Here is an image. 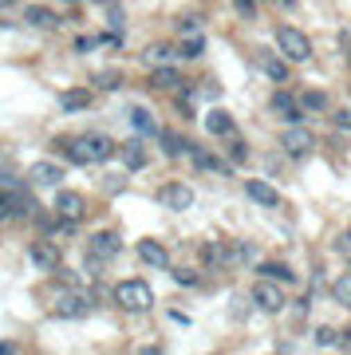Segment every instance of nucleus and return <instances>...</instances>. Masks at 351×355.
I'll return each mask as SVG.
<instances>
[{
	"instance_id": "3",
	"label": "nucleus",
	"mask_w": 351,
	"mask_h": 355,
	"mask_svg": "<svg viewBox=\"0 0 351 355\" xmlns=\"http://www.w3.org/2000/svg\"><path fill=\"white\" fill-rule=\"evenodd\" d=\"M276 51L289 64H304V60H312V40L300 28H276Z\"/></svg>"
},
{
	"instance_id": "39",
	"label": "nucleus",
	"mask_w": 351,
	"mask_h": 355,
	"mask_svg": "<svg viewBox=\"0 0 351 355\" xmlns=\"http://www.w3.org/2000/svg\"><path fill=\"white\" fill-rule=\"evenodd\" d=\"M103 44H107V48H123V36H119V32H103Z\"/></svg>"
},
{
	"instance_id": "25",
	"label": "nucleus",
	"mask_w": 351,
	"mask_h": 355,
	"mask_svg": "<svg viewBox=\"0 0 351 355\" xmlns=\"http://www.w3.org/2000/svg\"><path fill=\"white\" fill-rule=\"evenodd\" d=\"M130 123H135V130L142 135V139H146V135H154V139H158V130H162L151 119V111H142V107H135V111H130Z\"/></svg>"
},
{
	"instance_id": "37",
	"label": "nucleus",
	"mask_w": 351,
	"mask_h": 355,
	"mask_svg": "<svg viewBox=\"0 0 351 355\" xmlns=\"http://www.w3.org/2000/svg\"><path fill=\"white\" fill-rule=\"evenodd\" d=\"M103 44V36H79L76 40V51H95Z\"/></svg>"
},
{
	"instance_id": "7",
	"label": "nucleus",
	"mask_w": 351,
	"mask_h": 355,
	"mask_svg": "<svg viewBox=\"0 0 351 355\" xmlns=\"http://www.w3.org/2000/svg\"><path fill=\"white\" fill-rule=\"evenodd\" d=\"M28 257H32V265L44 268V272H55V268L63 265V253H60V245L48 241V237H40V241L28 245Z\"/></svg>"
},
{
	"instance_id": "2",
	"label": "nucleus",
	"mask_w": 351,
	"mask_h": 355,
	"mask_svg": "<svg viewBox=\"0 0 351 355\" xmlns=\"http://www.w3.org/2000/svg\"><path fill=\"white\" fill-rule=\"evenodd\" d=\"M114 304L119 308H126V312H146V308L154 304V292H151V284L146 280H119L114 284Z\"/></svg>"
},
{
	"instance_id": "16",
	"label": "nucleus",
	"mask_w": 351,
	"mask_h": 355,
	"mask_svg": "<svg viewBox=\"0 0 351 355\" xmlns=\"http://www.w3.org/2000/svg\"><path fill=\"white\" fill-rule=\"evenodd\" d=\"M257 64H261V71L268 79H273V83H284V79H289V60H284V55H273V51H257Z\"/></svg>"
},
{
	"instance_id": "11",
	"label": "nucleus",
	"mask_w": 351,
	"mask_h": 355,
	"mask_svg": "<svg viewBox=\"0 0 351 355\" xmlns=\"http://www.w3.org/2000/svg\"><path fill=\"white\" fill-rule=\"evenodd\" d=\"M135 253L142 265H151V268H170V253H166V245L162 241H154V237H142V241L135 245Z\"/></svg>"
},
{
	"instance_id": "14",
	"label": "nucleus",
	"mask_w": 351,
	"mask_h": 355,
	"mask_svg": "<svg viewBox=\"0 0 351 355\" xmlns=\"http://www.w3.org/2000/svg\"><path fill=\"white\" fill-rule=\"evenodd\" d=\"M28 182L32 186H63V166L60 162H32V170H28Z\"/></svg>"
},
{
	"instance_id": "42",
	"label": "nucleus",
	"mask_w": 351,
	"mask_h": 355,
	"mask_svg": "<svg viewBox=\"0 0 351 355\" xmlns=\"http://www.w3.org/2000/svg\"><path fill=\"white\" fill-rule=\"evenodd\" d=\"M280 8H300V4L296 0H280Z\"/></svg>"
},
{
	"instance_id": "26",
	"label": "nucleus",
	"mask_w": 351,
	"mask_h": 355,
	"mask_svg": "<svg viewBox=\"0 0 351 355\" xmlns=\"http://www.w3.org/2000/svg\"><path fill=\"white\" fill-rule=\"evenodd\" d=\"M332 300H336L339 308H348V312H351V272H343V277L332 280Z\"/></svg>"
},
{
	"instance_id": "28",
	"label": "nucleus",
	"mask_w": 351,
	"mask_h": 355,
	"mask_svg": "<svg viewBox=\"0 0 351 355\" xmlns=\"http://www.w3.org/2000/svg\"><path fill=\"white\" fill-rule=\"evenodd\" d=\"M273 111L296 119V114H300V103H296V95H289V91H276V95H273Z\"/></svg>"
},
{
	"instance_id": "34",
	"label": "nucleus",
	"mask_w": 351,
	"mask_h": 355,
	"mask_svg": "<svg viewBox=\"0 0 351 355\" xmlns=\"http://www.w3.org/2000/svg\"><path fill=\"white\" fill-rule=\"evenodd\" d=\"M233 257H237V265H249L252 257H257V249L249 241H233Z\"/></svg>"
},
{
	"instance_id": "18",
	"label": "nucleus",
	"mask_w": 351,
	"mask_h": 355,
	"mask_svg": "<svg viewBox=\"0 0 351 355\" xmlns=\"http://www.w3.org/2000/svg\"><path fill=\"white\" fill-rule=\"evenodd\" d=\"M91 103H95V91H91V87H67V91L60 95V107H63L67 114H76V111H87Z\"/></svg>"
},
{
	"instance_id": "27",
	"label": "nucleus",
	"mask_w": 351,
	"mask_h": 355,
	"mask_svg": "<svg viewBox=\"0 0 351 355\" xmlns=\"http://www.w3.org/2000/svg\"><path fill=\"white\" fill-rule=\"evenodd\" d=\"M300 111L327 114V95H324V91H304V95H300Z\"/></svg>"
},
{
	"instance_id": "5",
	"label": "nucleus",
	"mask_w": 351,
	"mask_h": 355,
	"mask_svg": "<svg viewBox=\"0 0 351 355\" xmlns=\"http://www.w3.org/2000/svg\"><path fill=\"white\" fill-rule=\"evenodd\" d=\"M280 150L300 162V158H308L316 150V135L308 127H284L280 130Z\"/></svg>"
},
{
	"instance_id": "33",
	"label": "nucleus",
	"mask_w": 351,
	"mask_h": 355,
	"mask_svg": "<svg viewBox=\"0 0 351 355\" xmlns=\"http://www.w3.org/2000/svg\"><path fill=\"white\" fill-rule=\"evenodd\" d=\"M16 209H12V190H0V225L4 221H12Z\"/></svg>"
},
{
	"instance_id": "23",
	"label": "nucleus",
	"mask_w": 351,
	"mask_h": 355,
	"mask_svg": "<svg viewBox=\"0 0 351 355\" xmlns=\"http://www.w3.org/2000/svg\"><path fill=\"white\" fill-rule=\"evenodd\" d=\"M201 51H205V36L201 32H186V36L178 40V55L182 60H198Z\"/></svg>"
},
{
	"instance_id": "43",
	"label": "nucleus",
	"mask_w": 351,
	"mask_h": 355,
	"mask_svg": "<svg viewBox=\"0 0 351 355\" xmlns=\"http://www.w3.org/2000/svg\"><path fill=\"white\" fill-rule=\"evenodd\" d=\"M91 4H107V0H91Z\"/></svg>"
},
{
	"instance_id": "32",
	"label": "nucleus",
	"mask_w": 351,
	"mask_h": 355,
	"mask_svg": "<svg viewBox=\"0 0 351 355\" xmlns=\"http://www.w3.org/2000/svg\"><path fill=\"white\" fill-rule=\"evenodd\" d=\"M316 343H320V347H339L343 336H339L336 328H316Z\"/></svg>"
},
{
	"instance_id": "21",
	"label": "nucleus",
	"mask_w": 351,
	"mask_h": 355,
	"mask_svg": "<svg viewBox=\"0 0 351 355\" xmlns=\"http://www.w3.org/2000/svg\"><path fill=\"white\" fill-rule=\"evenodd\" d=\"M158 142H162L166 158H186V150H189V139H182L174 130H158Z\"/></svg>"
},
{
	"instance_id": "4",
	"label": "nucleus",
	"mask_w": 351,
	"mask_h": 355,
	"mask_svg": "<svg viewBox=\"0 0 351 355\" xmlns=\"http://www.w3.org/2000/svg\"><path fill=\"white\" fill-rule=\"evenodd\" d=\"M252 304L261 308V312H284V304H289V284H280L273 277H261L252 284Z\"/></svg>"
},
{
	"instance_id": "19",
	"label": "nucleus",
	"mask_w": 351,
	"mask_h": 355,
	"mask_svg": "<svg viewBox=\"0 0 351 355\" xmlns=\"http://www.w3.org/2000/svg\"><path fill=\"white\" fill-rule=\"evenodd\" d=\"M205 130L217 135V139H233V135H237V119L229 111H209L205 114Z\"/></svg>"
},
{
	"instance_id": "31",
	"label": "nucleus",
	"mask_w": 351,
	"mask_h": 355,
	"mask_svg": "<svg viewBox=\"0 0 351 355\" xmlns=\"http://www.w3.org/2000/svg\"><path fill=\"white\" fill-rule=\"evenodd\" d=\"M12 209H16V217L32 214V209H36V202H32V193H20V190H12Z\"/></svg>"
},
{
	"instance_id": "6",
	"label": "nucleus",
	"mask_w": 351,
	"mask_h": 355,
	"mask_svg": "<svg viewBox=\"0 0 351 355\" xmlns=\"http://www.w3.org/2000/svg\"><path fill=\"white\" fill-rule=\"evenodd\" d=\"M119 253H123V237H119L114 229H103V233H91L87 237V257L91 261L107 265V261H114Z\"/></svg>"
},
{
	"instance_id": "45",
	"label": "nucleus",
	"mask_w": 351,
	"mask_h": 355,
	"mask_svg": "<svg viewBox=\"0 0 351 355\" xmlns=\"http://www.w3.org/2000/svg\"><path fill=\"white\" fill-rule=\"evenodd\" d=\"M261 4H268V0H261Z\"/></svg>"
},
{
	"instance_id": "13",
	"label": "nucleus",
	"mask_w": 351,
	"mask_h": 355,
	"mask_svg": "<svg viewBox=\"0 0 351 355\" xmlns=\"http://www.w3.org/2000/svg\"><path fill=\"white\" fill-rule=\"evenodd\" d=\"M245 198L257 202V205H264V209H276V205H280L276 186H268V182H261V178H249V182H245Z\"/></svg>"
},
{
	"instance_id": "36",
	"label": "nucleus",
	"mask_w": 351,
	"mask_h": 355,
	"mask_svg": "<svg viewBox=\"0 0 351 355\" xmlns=\"http://www.w3.org/2000/svg\"><path fill=\"white\" fill-rule=\"evenodd\" d=\"M174 107H178V114H182V119H194V99H189V95H178Z\"/></svg>"
},
{
	"instance_id": "12",
	"label": "nucleus",
	"mask_w": 351,
	"mask_h": 355,
	"mask_svg": "<svg viewBox=\"0 0 351 355\" xmlns=\"http://www.w3.org/2000/svg\"><path fill=\"white\" fill-rule=\"evenodd\" d=\"M186 158H194V166H198V170H209V174H233V166H229V162H221L217 154H209L205 146H198V142H189Z\"/></svg>"
},
{
	"instance_id": "30",
	"label": "nucleus",
	"mask_w": 351,
	"mask_h": 355,
	"mask_svg": "<svg viewBox=\"0 0 351 355\" xmlns=\"http://www.w3.org/2000/svg\"><path fill=\"white\" fill-rule=\"evenodd\" d=\"M119 83H123V71H111V67H107V71H99V76H95V87H99V91H114V87H119Z\"/></svg>"
},
{
	"instance_id": "22",
	"label": "nucleus",
	"mask_w": 351,
	"mask_h": 355,
	"mask_svg": "<svg viewBox=\"0 0 351 355\" xmlns=\"http://www.w3.org/2000/svg\"><path fill=\"white\" fill-rule=\"evenodd\" d=\"M174 55H178L174 44H151V48L142 51V64H146V67H158V64H170Z\"/></svg>"
},
{
	"instance_id": "35",
	"label": "nucleus",
	"mask_w": 351,
	"mask_h": 355,
	"mask_svg": "<svg viewBox=\"0 0 351 355\" xmlns=\"http://www.w3.org/2000/svg\"><path fill=\"white\" fill-rule=\"evenodd\" d=\"M332 127H336V130H351V107H339V111H332Z\"/></svg>"
},
{
	"instance_id": "44",
	"label": "nucleus",
	"mask_w": 351,
	"mask_h": 355,
	"mask_svg": "<svg viewBox=\"0 0 351 355\" xmlns=\"http://www.w3.org/2000/svg\"><path fill=\"white\" fill-rule=\"evenodd\" d=\"M60 4H76V0H60Z\"/></svg>"
},
{
	"instance_id": "38",
	"label": "nucleus",
	"mask_w": 351,
	"mask_h": 355,
	"mask_svg": "<svg viewBox=\"0 0 351 355\" xmlns=\"http://www.w3.org/2000/svg\"><path fill=\"white\" fill-rule=\"evenodd\" d=\"M233 4H237V16H252V12H257V4H261V0H233Z\"/></svg>"
},
{
	"instance_id": "17",
	"label": "nucleus",
	"mask_w": 351,
	"mask_h": 355,
	"mask_svg": "<svg viewBox=\"0 0 351 355\" xmlns=\"http://www.w3.org/2000/svg\"><path fill=\"white\" fill-rule=\"evenodd\" d=\"M151 87H154V91H174V87H182V67H174V64L151 67Z\"/></svg>"
},
{
	"instance_id": "10",
	"label": "nucleus",
	"mask_w": 351,
	"mask_h": 355,
	"mask_svg": "<svg viewBox=\"0 0 351 355\" xmlns=\"http://www.w3.org/2000/svg\"><path fill=\"white\" fill-rule=\"evenodd\" d=\"M55 214L79 225V221L87 217V202H83V193H76V190H60V193H55Z\"/></svg>"
},
{
	"instance_id": "20",
	"label": "nucleus",
	"mask_w": 351,
	"mask_h": 355,
	"mask_svg": "<svg viewBox=\"0 0 351 355\" xmlns=\"http://www.w3.org/2000/svg\"><path fill=\"white\" fill-rule=\"evenodd\" d=\"M24 24H32V28H55V24H60V16L51 12V8H44V4H28V8H24Z\"/></svg>"
},
{
	"instance_id": "24",
	"label": "nucleus",
	"mask_w": 351,
	"mask_h": 355,
	"mask_svg": "<svg viewBox=\"0 0 351 355\" xmlns=\"http://www.w3.org/2000/svg\"><path fill=\"white\" fill-rule=\"evenodd\" d=\"M261 277H273V280H280V284H296V272H292L289 265H280V261H261Z\"/></svg>"
},
{
	"instance_id": "41",
	"label": "nucleus",
	"mask_w": 351,
	"mask_h": 355,
	"mask_svg": "<svg viewBox=\"0 0 351 355\" xmlns=\"http://www.w3.org/2000/svg\"><path fill=\"white\" fill-rule=\"evenodd\" d=\"M0 182H12V170H4V166H0Z\"/></svg>"
},
{
	"instance_id": "9",
	"label": "nucleus",
	"mask_w": 351,
	"mask_h": 355,
	"mask_svg": "<svg viewBox=\"0 0 351 355\" xmlns=\"http://www.w3.org/2000/svg\"><path fill=\"white\" fill-rule=\"evenodd\" d=\"M91 308V296L87 292H63L60 300H55V316L60 320H83Z\"/></svg>"
},
{
	"instance_id": "29",
	"label": "nucleus",
	"mask_w": 351,
	"mask_h": 355,
	"mask_svg": "<svg viewBox=\"0 0 351 355\" xmlns=\"http://www.w3.org/2000/svg\"><path fill=\"white\" fill-rule=\"evenodd\" d=\"M174 280H178V288H198L201 272L198 268H174Z\"/></svg>"
},
{
	"instance_id": "40",
	"label": "nucleus",
	"mask_w": 351,
	"mask_h": 355,
	"mask_svg": "<svg viewBox=\"0 0 351 355\" xmlns=\"http://www.w3.org/2000/svg\"><path fill=\"white\" fill-rule=\"evenodd\" d=\"M339 51H348L351 55V32H339Z\"/></svg>"
},
{
	"instance_id": "1",
	"label": "nucleus",
	"mask_w": 351,
	"mask_h": 355,
	"mask_svg": "<svg viewBox=\"0 0 351 355\" xmlns=\"http://www.w3.org/2000/svg\"><path fill=\"white\" fill-rule=\"evenodd\" d=\"M114 146L107 135H79V139L67 142V158L76 166H91V162H111L114 158Z\"/></svg>"
},
{
	"instance_id": "15",
	"label": "nucleus",
	"mask_w": 351,
	"mask_h": 355,
	"mask_svg": "<svg viewBox=\"0 0 351 355\" xmlns=\"http://www.w3.org/2000/svg\"><path fill=\"white\" fill-rule=\"evenodd\" d=\"M119 158H123L126 174H138V170H146V162H151V158H146V146H142L138 139L123 142V146H119Z\"/></svg>"
},
{
	"instance_id": "8",
	"label": "nucleus",
	"mask_w": 351,
	"mask_h": 355,
	"mask_svg": "<svg viewBox=\"0 0 351 355\" xmlns=\"http://www.w3.org/2000/svg\"><path fill=\"white\" fill-rule=\"evenodd\" d=\"M158 202H162L166 209L182 214V209H189V205H194V190H189L186 182H166L162 190H158Z\"/></svg>"
}]
</instances>
